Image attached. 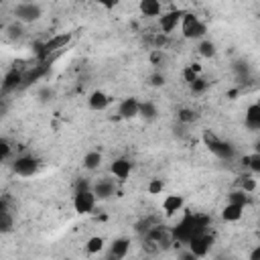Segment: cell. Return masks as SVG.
<instances>
[{"label": "cell", "instance_id": "6da1fadb", "mask_svg": "<svg viewBox=\"0 0 260 260\" xmlns=\"http://www.w3.org/2000/svg\"><path fill=\"white\" fill-rule=\"evenodd\" d=\"M181 32L185 39H203L207 35V22H203L195 12H185L183 20H181Z\"/></svg>", "mask_w": 260, "mask_h": 260}, {"label": "cell", "instance_id": "7a4b0ae2", "mask_svg": "<svg viewBox=\"0 0 260 260\" xmlns=\"http://www.w3.org/2000/svg\"><path fill=\"white\" fill-rule=\"evenodd\" d=\"M12 14L18 22L30 24V22H37L43 16V6L37 4V2H18L12 8Z\"/></svg>", "mask_w": 260, "mask_h": 260}, {"label": "cell", "instance_id": "3957f363", "mask_svg": "<svg viewBox=\"0 0 260 260\" xmlns=\"http://www.w3.org/2000/svg\"><path fill=\"white\" fill-rule=\"evenodd\" d=\"M71 39H73V32H57V35H53L49 41H45V43L41 45L39 57H41V59H47V57H51L53 53L65 51L67 45L71 43Z\"/></svg>", "mask_w": 260, "mask_h": 260}, {"label": "cell", "instance_id": "277c9868", "mask_svg": "<svg viewBox=\"0 0 260 260\" xmlns=\"http://www.w3.org/2000/svg\"><path fill=\"white\" fill-rule=\"evenodd\" d=\"M203 142H205V146L217 156V158H223V160H230V158H234V146L232 144H228V142H223V140H219L213 132H209V130H205L203 132Z\"/></svg>", "mask_w": 260, "mask_h": 260}, {"label": "cell", "instance_id": "5b68a950", "mask_svg": "<svg viewBox=\"0 0 260 260\" xmlns=\"http://www.w3.org/2000/svg\"><path fill=\"white\" fill-rule=\"evenodd\" d=\"M95 203H98V197L91 189L87 191H75L73 195V209L79 213V215H87L95 209Z\"/></svg>", "mask_w": 260, "mask_h": 260}, {"label": "cell", "instance_id": "8992f818", "mask_svg": "<svg viewBox=\"0 0 260 260\" xmlns=\"http://www.w3.org/2000/svg\"><path fill=\"white\" fill-rule=\"evenodd\" d=\"M39 167H41L39 158L30 156V154L16 156L14 162H12V171H14L18 177H32V175L39 171Z\"/></svg>", "mask_w": 260, "mask_h": 260}, {"label": "cell", "instance_id": "52a82bcc", "mask_svg": "<svg viewBox=\"0 0 260 260\" xmlns=\"http://www.w3.org/2000/svg\"><path fill=\"white\" fill-rule=\"evenodd\" d=\"M211 246H213V236H211V234H207V232L197 234V236H195V238H191V242L187 244V248H189L197 258L207 256V254H209V250H211Z\"/></svg>", "mask_w": 260, "mask_h": 260}, {"label": "cell", "instance_id": "ba28073f", "mask_svg": "<svg viewBox=\"0 0 260 260\" xmlns=\"http://www.w3.org/2000/svg\"><path fill=\"white\" fill-rule=\"evenodd\" d=\"M183 16H185V10H171V12H162V16L158 18V26H160L162 35H171V32L179 26V22L183 20Z\"/></svg>", "mask_w": 260, "mask_h": 260}, {"label": "cell", "instance_id": "9c48e42d", "mask_svg": "<svg viewBox=\"0 0 260 260\" xmlns=\"http://www.w3.org/2000/svg\"><path fill=\"white\" fill-rule=\"evenodd\" d=\"M118 116L124 120H132V118L140 116V102L136 98H124L118 104Z\"/></svg>", "mask_w": 260, "mask_h": 260}, {"label": "cell", "instance_id": "30bf717a", "mask_svg": "<svg viewBox=\"0 0 260 260\" xmlns=\"http://www.w3.org/2000/svg\"><path fill=\"white\" fill-rule=\"evenodd\" d=\"M110 173H112L118 181H126V179L130 177V173H132V162H130V158H126V156L114 158L112 165H110Z\"/></svg>", "mask_w": 260, "mask_h": 260}, {"label": "cell", "instance_id": "8fae6325", "mask_svg": "<svg viewBox=\"0 0 260 260\" xmlns=\"http://www.w3.org/2000/svg\"><path fill=\"white\" fill-rule=\"evenodd\" d=\"M130 250V240L120 236L116 238L112 244H110V250H108V260H122Z\"/></svg>", "mask_w": 260, "mask_h": 260}, {"label": "cell", "instance_id": "7c38bea8", "mask_svg": "<svg viewBox=\"0 0 260 260\" xmlns=\"http://www.w3.org/2000/svg\"><path fill=\"white\" fill-rule=\"evenodd\" d=\"M87 106L93 112H102V110H106L110 106V95L106 91H102V89H93L89 93V98H87Z\"/></svg>", "mask_w": 260, "mask_h": 260}, {"label": "cell", "instance_id": "4fadbf2b", "mask_svg": "<svg viewBox=\"0 0 260 260\" xmlns=\"http://www.w3.org/2000/svg\"><path fill=\"white\" fill-rule=\"evenodd\" d=\"M91 191L95 193L98 199H110V197L116 193V185H114V181H110V179H100V181L93 185Z\"/></svg>", "mask_w": 260, "mask_h": 260}, {"label": "cell", "instance_id": "5bb4252c", "mask_svg": "<svg viewBox=\"0 0 260 260\" xmlns=\"http://www.w3.org/2000/svg\"><path fill=\"white\" fill-rule=\"evenodd\" d=\"M183 205H185L183 195H177V193H171V195H167L162 199V209H165L167 215H175L177 211L183 209Z\"/></svg>", "mask_w": 260, "mask_h": 260}, {"label": "cell", "instance_id": "9a60e30c", "mask_svg": "<svg viewBox=\"0 0 260 260\" xmlns=\"http://www.w3.org/2000/svg\"><path fill=\"white\" fill-rule=\"evenodd\" d=\"M138 10H140V14L146 16V18H150V16H158V18H160V14H162V4H160L158 0H140Z\"/></svg>", "mask_w": 260, "mask_h": 260}, {"label": "cell", "instance_id": "2e32d148", "mask_svg": "<svg viewBox=\"0 0 260 260\" xmlns=\"http://www.w3.org/2000/svg\"><path fill=\"white\" fill-rule=\"evenodd\" d=\"M244 215V207L240 205H234V203H225L223 209H221V219L228 221V223H234V221H240Z\"/></svg>", "mask_w": 260, "mask_h": 260}, {"label": "cell", "instance_id": "e0dca14e", "mask_svg": "<svg viewBox=\"0 0 260 260\" xmlns=\"http://www.w3.org/2000/svg\"><path fill=\"white\" fill-rule=\"evenodd\" d=\"M22 81H24V73H22V71L12 69L10 73H6L4 81H2V91L6 93V91H10V89L18 87V85H22Z\"/></svg>", "mask_w": 260, "mask_h": 260}, {"label": "cell", "instance_id": "ac0fdd59", "mask_svg": "<svg viewBox=\"0 0 260 260\" xmlns=\"http://www.w3.org/2000/svg\"><path fill=\"white\" fill-rule=\"evenodd\" d=\"M244 124H246L250 130H260V104H252V106L246 110Z\"/></svg>", "mask_w": 260, "mask_h": 260}, {"label": "cell", "instance_id": "d6986e66", "mask_svg": "<svg viewBox=\"0 0 260 260\" xmlns=\"http://www.w3.org/2000/svg\"><path fill=\"white\" fill-rule=\"evenodd\" d=\"M102 160H104V156L100 150H89L83 154V169L85 171H98L102 167Z\"/></svg>", "mask_w": 260, "mask_h": 260}, {"label": "cell", "instance_id": "ffe728a7", "mask_svg": "<svg viewBox=\"0 0 260 260\" xmlns=\"http://www.w3.org/2000/svg\"><path fill=\"white\" fill-rule=\"evenodd\" d=\"M14 230V219L12 213L6 209V201L0 203V232L2 234H10Z\"/></svg>", "mask_w": 260, "mask_h": 260}, {"label": "cell", "instance_id": "44dd1931", "mask_svg": "<svg viewBox=\"0 0 260 260\" xmlns=\"http://www.w3.org/2000/svg\"><path fill=\"white\" fill-rule=\"evenodd\" d=\"M228 203H234V205H240V207H246L250 203V197L248 193H244L242 189H234L228 193Z\"/></svg>", "mask_w": 260, "mask_h": 260}, {"label": "cell", "instance_id": "7402d4cb", "mask_svg": "<svg viewBox=\"0 0 260 260\" xmlns=\"http://www.w3.org/2000/svg\"><path fill=\"white\" fill-rule=\"evenodd\" d=\"M156 116H158V108L154 106V102H140V118H144L146 122H150Z\"/></svg>", "mask_w": 260, "mask_h": 260}, {"label": "cell", "instance_id": "603a6c76", "mask_svg": "<svg viewBox=\"0 0 260 260\" xmlns=\"http://www.w3.org/2000/svg\"><path fill=\"white\" fill-rule=\"evenodd\" d=\"M238 189H242L244 193H254L256 191V187H258V183H256V179L252 177V175H244V177H238Z\"/></svg>", "mask_w": 260, "mask_h": 260}, {"label": "cell", "instance_id": "cb8c5ba5", "mask_svg": "<svg viewBox=\"0 0 260 260\" xmlns=\"http://www.w3.org/2000/svg\"><path fill=\"white\" fill-rule=\"evenodd\" d=\"M104 244H106V240L102 238V236H91L87 242H85V252L87 254H100L102 250H104Z\"/></svg>", "mask_w": 260, "mask_h": 260}, {"label": "cell", "instance_id": "d4e9b609", "mask_svg": "<svg viewBox=\"0 0 260 260\" xmlns=\"http://www.w3.org/2000/svg\"><path fill=\"white\" fill-rule=\"evenodd\" d=\"M215 43H211V41H201L199 45H197V53L201 55V57H205V59H211L213 55H215Z\"/></svg>", "mask_w": 260, "mask_h": 260}, {"label": "cell", "instance_id": "484cf974", "mask_svg": "<svg viewBox=\"0 0 260 260\" xmlns=\"http://www.w3.org/2000/svg\"><path fill=\"white\" fill-rule=\"evenodd\" d=\"M146 191H148V195H160L165 191V181L160 177H152L146 185Z\"/></svg>", "mask_w": 260, "mask_h": 260}, {"label": "cell", "instance_id": "4316f807", "mask_svg": "<svg viewBox=\"0 0 260 260\" xmlns=\"http://www.w3.org/2000/svg\"><path fill=\"white\" fill-rule=\"evenodd\" d=\"M252 173H260V152H254V154H248V156H244V160H242Z\"/></svg>", "mask_w": 260, "mask_h": 260}, {"label": "cell", "instance_id": "83f0119b", "mask_svg": "<svg viewBox=\"0 0 260 260\" xmlns=\"http://www.w3.org/2000/svg\"><path fill=\"white\" fill-rule=\"evenodd\" d=\"M179 120L185 122V124H191V122L197 120V114L193 110H189V108H183V110H179Z\"/></svg>", "mask_w": 260, "mask_h": 260}, {"label": "cell", "instance_id": "f1b7e54d", "mask_svg": "<svg viewBox=\"0 0 260 260\" xmlns=\"http://www.w3.org/2000/svg\"><path fill=\"white\" fill-rule=\"evenodd\" d=\"M22 32H24V30H22V22H18V20H14V22L8 26V35H10V39H14V37L18 39V37H22Z\"/></svg>", "mask_w": 260, "mask_h": 260}, {"label": "cell", "instance_id": "f546056e", "mask_svg": "<svg viewBox=\"0 0 260 260\" xmlns=\"http://www.w3.org/2000/svg\"><path fill=\"white\" fill-rule=\"evenodd\" d=\"M189 87H191V91H193V93H201V91H205V89H207V81H205V79H201V77H197Z\"/></svg>", "mask_w": 260, "mask_h": 260}, {"label": "cell", "instance_id": "4dcf8cb0", "mask_svg": "<svg viewBox=\"0 0 260 260\" xmlns=\"http://www.w3.org/2000/svg\"><path fill=\"white\" fill-rule=\"evenodd\" d=\"M197 77H199V73H195L191 65H187V67L183 69V79H185V81H187L189 85H191V83H193V81H195Z\"/></svg>", "mask_w": 260, "mask_h": 260}, {"label": "cell", "instance_id": "1f68e13d", "mask_svg": "<svg viewBox=\"0 0 260 260\" xmlns=\"http://www.w3.org/2000/svg\"><path fill=\"white\" fill-rule=\"evenodd\" d=\"M150 85H152V87L165 85V75H162V73H152V75H150Z\"/></svg>", "mask_w": 260, "mask_h": 260}, {"label": "cell", "instance_id": "d6a6232c", "mask_svg": "<svg viewBox=\"0 0 260 260\" xmlns=\"http://www.w3.org/2000/svg\"><path fill=\"white\" fill-rule=\"evenodd\" d=\"M0 152H2V158H8V154H10V146H8V140H6V138L0 140Z\"/></svg>", "mask_w": 260, "mask_h": 260}, {"label": "cell", "instance_id": "836d02e7", "mask_svg": "<svg viewBox=\"0 0 260 260\" xmlns=\"http://www.w3.org/2000/svg\"><path fill=\"white\" fill-rule=\"evenodd\" d=\"M179 260H199V258H197V256L187 248V250H183V252L179 254Z\"/></svg>", "mask_w": 260, "mask_h": 260}, {"label": "cell", "instance_id": "e575fe53", "mask_svg": "<svg viewBox=\"0 0 260 260\" xmlns=\"http://www.w3.org/2000/svg\"><path fill=\"white\" fill-rule=\"evenodd\" d=\"M248 260H260V244H258L256 248H252V252H250Z\"/></svg>", "mask_w": 260, "mask_h": 260}, {"label": "cell", "instance_id": "d590c367", "mask_svg": "<svg viewBox=\"0 0 260 260\" xmlns=\"http://www.w3.org/2000/svg\"><path fill=\"white\" fill-rule=\"evenodd\" d=\"M160 59H162V53H160V51H158V49H156V51H154V53H152V55H150V61H152V63H158V61H160Z\"/></svg>", "mask_w": 260, "mask_h": 260}, {"label": "cell", "instance_id": "8d00e7d4", "mask_svg": "<svg viewBox=\"0 0 260 260\" xmlns=\"http://www.w3.org/2000/svg\"><path fill=\"white\" fill-rule=\"evenodd\" d=\"M256 152H260V142H258V144H256Z\"/></svg>", "mask_w": 260, "mask_h": 260}]
</instances>
